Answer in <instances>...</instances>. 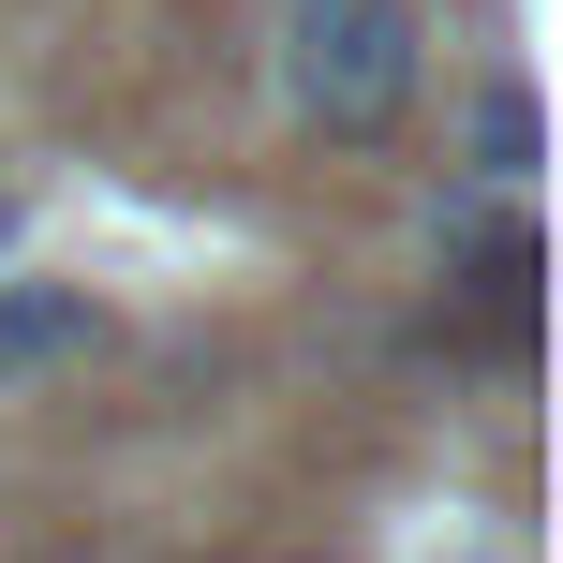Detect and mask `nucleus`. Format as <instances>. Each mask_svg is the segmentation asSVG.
<instances>
[{
    "instance_id": "obj_1",
    "label": "nucleus",
    "mask_w": 563,
    "mask_h": 563,
    "mask_svg": "<svg viewBox=\"0 0 563 563\" xmlns=\"http://www.w3.org/2000/svg\"><path fill=\"white\" fill-rule=\"evenodd\" d=\"M430 89V15L416 0H297L282 15V104L327 148H386Z\"/></svg>"
},
{
    "instance_id": "obj_2",
    "label": "nucleus",
    "mask_w": 563,
    "mask_h": 563,
    "mask_svg": "<svg viewBox=\"0 0 563 563\" xmlns=\"http://www.w3.org/2000/svg\"><path fill=\"white\" fill-rule=\"evenodd\" d=\"M430 253H445L460 282H475V297L505 311V327H519V311H534V282H549V253H534V223H519L505 194H445V223H430Z\"/></svg>"
},
{
    "instance_id": "obj_3",
    "label": "nucleus",
    "mask_w": 563,
    "mask_h": 563,
    "mask_svg": "<svg viewBox=\"0 0 563 563\" xmlns=\"http://www.w3.org/2000/svg\"><path fill=\"white\" fill-rule=\"evenodd\" d=\"M534 164H549V119H534V75H475L460 89V178L475 194H534Z\"/></svg>"
},
{
    "instance_id": "obj_4",
    "label": "nucleus",
    "mask_w": 563,
    "mask_h": 563,
    "mask_svg": "<svg viewBox=\"0 0 563 563\" xmlns=\"http://www.w3.org/2000/svg\"><path fill=\"white\" fill-rule=\"evenodd\" d=\"M89 327H104L89 282H0V371H59Z\"/></svg>"
},
{
    "instance_id": "obj_5",
    "label": "nucleus",
    "mask_w": 563,
    "mask_h": 563,
    "mask_svg": "<svg viewBox=\"0 0 563 563\" xmlns=\"http://www.w3.org/2000/svg\"><path fill=\"white\" fill-rule=\"evenodd\" d=\"M0 253H15V194H0Z\"/></svg>"
}]
</instances>
